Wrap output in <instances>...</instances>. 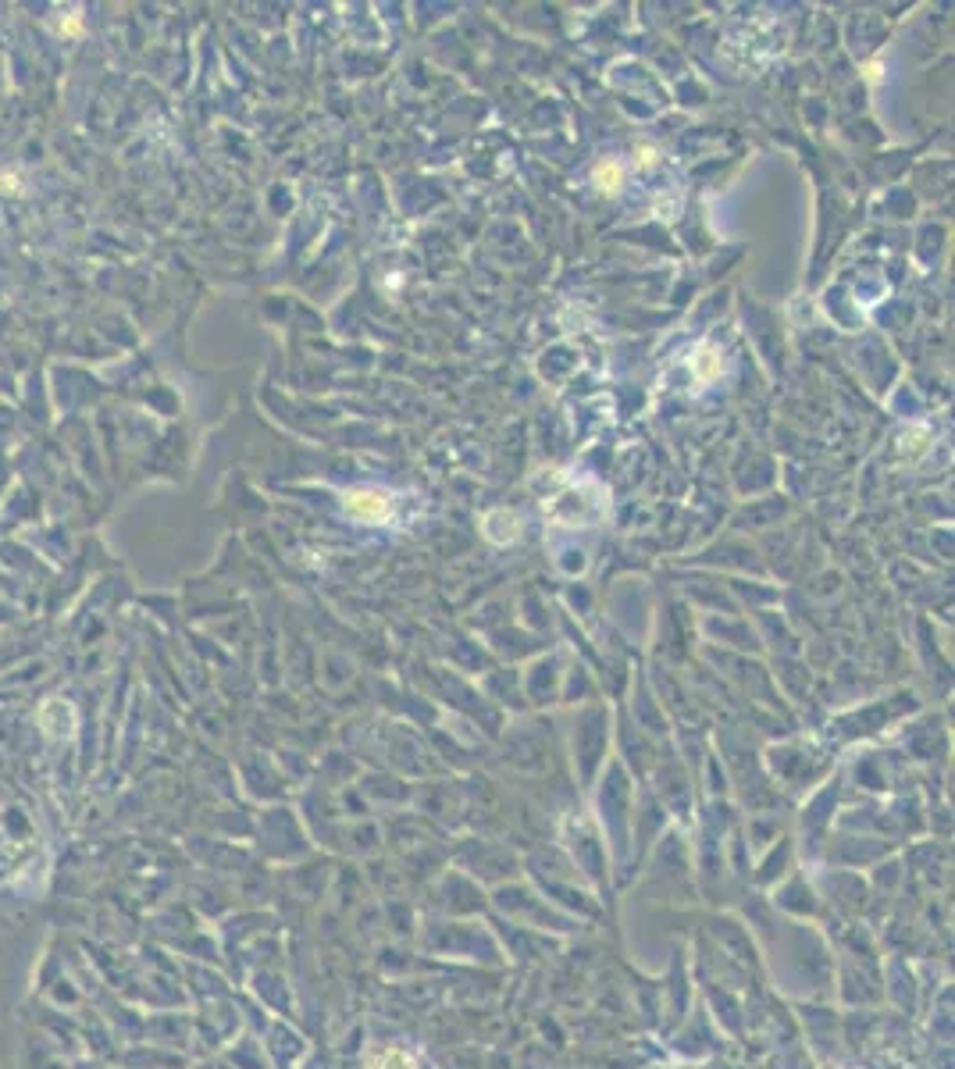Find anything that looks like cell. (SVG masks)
<instances>
[{"label":"cell","mask_w":955,"mask_h":1069,"mask_svg":"<svg viewBox=\"0 0 955 1069\" xmlns=\"http://www.w3.org/2000/svg\"><path fill=\"white\" fill-rule=\"evenodd\" d=\"M389 492L382 489H353L346 492V510H350L357 521H385L389 517Z\"/></svg>","instance_id":"cell-1"},{"label":"cell","mask_w":955,"mask_h":1069,"mask_svg":"<svg viewBox=\"0 0 955 1069\" xmlns=\"http://www.w3.org/2000/svg\"><path fill=\"white\" fill-rule=\"evenodd\" d=\"M596 186H599V189H610V193H613L617 186H621V164H617V161L599 164V168H596Z\"/></svg>","instance_id":"cell-2"}]
</instances>
